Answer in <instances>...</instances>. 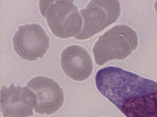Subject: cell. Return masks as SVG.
Segmentation results:
<instances>
[{
	"label": "cell",
	"instance_id": "1",
	"mask_svg": "<svg viewBox=\"0 0 157 117\" xmlns=\"http://www.w3.org/2000/svg\"><path fill=\"white\" fill-rule=\"evenodd\" d=\"M138 44L137 33L130 27L118 25L100 36L93 49L99 66L113 60H123L131 55Z\"/></svg>",
	"mask_w": 157,
	"mask_h": 117
},
{
	"label": "cell",
	"instance_id": "2",
	"mask_svg": "<svg viewBox=\"0 0 157 117\" xmlns=\"http://www.w3.org/2000/svg\"><path fill=\"white\" fill-rule=\"evenodd\" d=\"M40 9L56 37L75 36L82 28V20L73 1H40Z\"/></svg>",
	"mask_w": 157,
	"mask_h": 117
},
{
	"label": "cell",
	"instance_id": "3",
	"mask_svg": "<svg viewBox=\"0 0 157 117\" xmlns=\"http://www.w3.org/2000/svg\"><path fill=\"white\" fill-rule=\"evenodd\" d=\"M121 11L119 1H91L86 9L80 11L83 20V27L74 38L86 40L102 31L117 21Z\"/></svg>",
	"mask_w": 157,
	"mask_h": 117
},
{
	"label": "cell",
	"instance_id": "4",
	"mask_svg": "<svg viewBox=\"0 0 157 117\" xmlns=\"http://www.w3.org/2000/svg\"><path fill=\"white\" fill-rule=\"evenodd\" d=\"M13 43L14 51L19 56L33 61L43 57L49 47L50 39L42 27L32 24L19 27Z\"/></svg>",
	"mask_w": 157,
	"mask_h": 117
},
{
	"label": "cell",
	"instance_id": "5",
	"mask_svg": "<svg viewBox=\"0 0 157 117\" xmlns=\"http://www.w3.org/2000/svg\"><path fill=\"white\" fill-rule=\"evenodd\" d=\"M26 87L34 98L36 113L51 115L57 112L63 104V91L60 85L51 78L36 77L29 81Z\"/></svg>",
	"mask_w": 157,
	"mask_h": 117
},
{
	"label": "cell",
	"instance_id": "6",
	"mask_svg": "<svg viewBox=\"0 0 157 117\" xmlns=\"http://www.w3.org/2000/svg\"><path fill=\"white\" fill-rule=\"evenodd\" d=\"M35 101L26 87L3 86L1 89V111L5 117H28L33 115Z\"/></svg>",
	"mask_w": 157,
	"mask_h": 117
},
{
	"label": "cell",
	"instance_id": "7",
	"mask_svg": "<svg viewBox=\"0 0 157 117\" xmlns=\"http://www.w3.org/2000/svg\"><path fill=\"white\" fill-rule=\"evenodd\" d=\"M61 65L69 78L79 81L89 77L93 70L90 55L85 49L79 46H70L63 51Z\"/></svg>",
	"mask_w": 157,
	"mask_h": 117
},
{
	"label": "cell",
	"instance_id": "8",
	"mask_svg": "<svg viewBox=\"0 0 157 117\" xmlns=\"http://www.w3.org/2000/svg\"><path fill=\"white\" fill-rule=\"evenodd\" d=\"M154 7H155V11H156L157 13V1L155 2V5H154Z\"/></svg>",
	"mask_w": 157,
	"mask_h": 117
}]
</instances>
